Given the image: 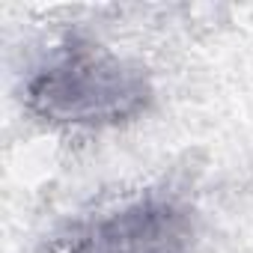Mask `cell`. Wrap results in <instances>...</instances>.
Listing matches in <instances>:
<instances>
[{
  "mask_svg": "<svg viewBox=\"0 0 253 253\" xmlns=\"http://www.w3.org/2000/svg\"><path fill=\"white\" fill-rule=\"evenodd\" d=\"M21 98L51 128H116L152 107L155 86L140 63L72 33L30 69Z\"/></svg>",
  "mask_w": 253,
  "mask_h": 253,
  "instance_id": "6da1fadb",
  "label": "cell"
},
{
  "mask_svg": "<svg viewBox=\"0 0 253 253\" xmlns=\"http://www.w3.org/2000/svg\"><path fill=\"white\" fill-rule=\"evenodd\" d=\"M45 253H200V217L173 191H143L63 223Z\"/></svg>",
  "mask_w": 253,
  "mask_h": 253,
  "instance_id": "7a4b0ae2",
  "label": "cell"
}]
</instances>
